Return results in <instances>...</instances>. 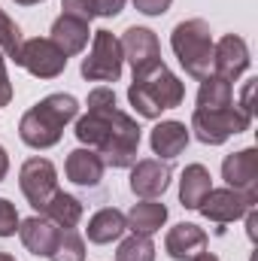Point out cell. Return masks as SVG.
<instances>
[{"mask_svg":"<svg viewBox=\"0 0 258 261\" xmlns=\"http://www.w3.org/2000/svg\"><path fill=\"white\" fill-rule=\"evenodd\" d=\"M76 116H79V100L73 94H49L21 116L18 137L31 149H49L61 143L67 122H73Z\"/></svg>","mask_w":258,"mask_h":261,"instance_id":"6da1fadb","label":"cell"},{"mask_svg":"<svg viewBox=\"0 0 258 261\" xmlns=\"http://www.w3.org/2000/svg\"><path fill=\"white\" fill-rule=\"evenodd\" d=\"M186 97V85L176 73H170L167 64L149 67L143 73H134V82L128 85V100L143 119H158L164 110H176Z\"/></svg>","mask_w":258,"mask_h":261,"instance_id":"7a4b0ae2","label":"cell"},{"mask_svg":"<svg viewBox=\"0 0 258 261\" xmlns=\"http://www.w3.org/2000/svg\"><path fill=\"white\" fill-rule=\"evenodd\" d=\"M213 34L203 18H186L170 34V49L192 79H207L213 73Z\"/></svg>","mask_w":258,"mask_h":261,"instance_id":"3957f363","label":"cell"},{"mask_svg":"<svg viewBox=\"0 0 258 261\" xmlns=\"http://www.w3.org/2000/svg\"><path fill=\"white\" fill-rule=\"evenodd\" d=\"M249 125H252V116H246L237 103H228L219 110H194L189 130H194V137L207 146H222L228 137L249 130Z\"/></svg>","mask_w":258,"mask_h":261,"instance_id":"277c9868","label":"cell"},{"mask_svg":"<svg viewBox=\"0 0 258 261\" xmlns=\"http://www.w3.org/2000/svg\"><path fill=\"white\" fill-rule=\"evenodd\" d=\"M140 137H143V128L137 125V119L122 113V110H116L110 134L104 137V143L94 152L100 155L104 167H134L137 149H140Z\"/></svg>","mask_w":258,"mask_h":261,"instance_id":"5b68a950","label":"cell"},{"mask_svg":"<svg viewBox=\"0 0 258 261\" xmlns=\"http://www.w3.org/2000/svg\"><path fill=\"white\" fill-rule=\"evenodd\" d=\"M125 55L122 43L113 31H94V43L88 58H82V76L88 82H116L122 76Z\"/></svg>","mask_w":258,"mask_h":261,"instance_id":"8992f818","label":"cell"},{"mask_svg":"<svg viewBox=\"0 0 258 261\" xmlns=\"http://www.w3.org/2000/svg\"><path fill=\"white\" fill-rule=\"evenodd\" d=\"M15 64L24 67L37 79H55V76L64 73L67 55L49 37H34V40H21V49L15 55Z\"/></svg>","mask_w":258,"mask_h":261,"instance_id":"52a82bcc","label":"cell"},{"mask_svg":"<svg viewBox=\"0 0 258 261\" xmlns=\"http://www.w3.org/2000/svg\"><path fill=\"white\" fill-rule=\"evenodd\" d=\"M18 186L28 203L43 213V206L58 192V170L49 158H28L18 170Z\"/></svg>","mask_w":258,"mask_h":261,"instance_id":"ba28073f","label":"cell"},{"mask_svg":"<svg viewBox=\"0 0 258 261\" xmlns=\"http://www.w3.org/2000/svg\"><path fill=\"white\" fill-rule=\"evenodd\" d=\"M258 203V197L243 195L237 189H210V195L200 200L197 213L216 225H228V222H237L243 219L252 206Z\"/></svg>","mask_w":258,"mask_h":261,"instance_id":"9c48e42d","label":"cell"},{"mask_svg":"<svg viewBox=\"0 0 258 261\" xmlns=\"http://www.w3.org/2000/svg\"><path fill=\"white\" fill-rule=\"evenodd\" d=\"M222 179L228 182V189H237L243 195L258 197V149H240L225 155L222 161Z\"/></svg>","mask_w":258,"mask_h":261,"instance_id":"30bf717a","label":"cell"},{"mask_svg":"<svg viewBox=\"0 0 258 261\" xmlns=\"http://www.w3.org/2000/svg\"><path fill=\"white\" fill-rule=\"evenodd\" d=\"M119 43H122V55H125V61H131L134 73H143L149 67L161 64V43H158L155 31L134 24L125 31V37Z\"/></svg>","mask_w":258,"mask_h":261,"instance_id":"8fae6325","label":"cell"},{"mask_svg":"<svg viewBox=\"0 0 258 261\" xmlns=\"http://www.w3.org/2000/svg\"><path fill=\"white\" fill-rule=\"evenodd\" d=\"M249 61H252L249 58V46L237 34H225L213 46V73L222 76V79H228V82H234L240 73H246Z\"/></svg>","mask_w":258,"mask_h":261,"instance_id":"7c38bea8","label":"cell"},{"mask_svg":"<svg viewBox=\"0 0 258 261\" xmlns=\"http://www.w3.org/2000/svg\"><path fill=\"white\" fill-rule=\"evenodd\" d=\"M170 186V167L161 158H143L131 167V192L143 200H155Z\"/></svg>","mask_w":258,"mask_h":261,"instance_id":"4fadbf2b","label":"cell"},{"mask_svg":"<svg viewBox=\"0 0 258 261\" xmlns=\"http://www.w3.org/2000/svg\"><path fill=\"white\" fill-rule=\"evenodd\" d=\"M61 231H64V228H58V225H55L52 219H46V216H31V219L18 222V237H21L24 249H28L31 255H37V258H49V255H52V249H55Z\"/></svg>","mask_w":258,"mask_h":261,"instance_id":"5bb4252c","label":"cell"},{"mask_svg":"<svg viewBox=\"0 0 258 261\" xmlns=\"http://www.w3.org/2000/svg\"><path fill=\"white\" fill-rule=\"evenodd\" d=\"M164 249H167V255L173 261H192L197 252L207 249V231L197 228L194 222H179L176 228L167 231Z\"/></svg>","mask_w":258,"mask_h":261,"instance_id":"9a60e30c","label":"cell"},{"mask_svg":"<svg viewBox=\"0 0 258 261\" xmlns=\"http://www.w3.org/2000/svg\"><path fill=\"white\" fill-rule=\"evenodd\" d=\"M189 128L183 125V122H173V119H167V122H158L152 134H149V146H152V152L158 155V158H164V161H173V158H179L183 152H186V146H189Z\"/></svg>","mask_w":258,"mask_h":261,"instance_id":"2e32d148","label":"cell"},{"mask_svg":"<svg viewBox=\"0 0 258 261\" xmlns=\"http://www.w3.org/2000/svg\"><path fill=\"white\" fill-rule=\"evenodd\" d=\"M64 173H67L70 182L85 186V189H94V186H100V179H104V161H100V155H97L94 149L82 146V149H73V152L67 155Z\"/></svg>","mask_w":258,"mask_h":261,"instance_id":"e0dca14e","label":"cell"},{"mask_svg":"<svg viewBox=\"0 0 258 261\" xmlns=\"http://www.w3.org/2000/svg\"><path fill=\"white\" fill-rule=\"evenodd\" d=\"M88 37H91V31H88V21H82V18H73V15H58L55 18V24H52V34H49V40L64 52L67 58H73V55H79L85 46H88Z\"/></svg>","mask_w":258,"mask_h":261,"instance_id":"ac0fdd59","label":"cell"},{"mask_svg":"<svg viewBox=\"0 0 258 261\" xmlns=\"http://www.w3.org/2000/svg\"><path fill=\"white\" fill-rule=\"evenodd\" d=\"M125 231H128L125 213L116 210V206H104V210H97V213L88 219V240L97 243V246H107V243L119 240Z\"/></svg>","mask_w":258,"mask_h":261,"instance_id":"d6986e66","label":"cell"},{"mask_svg":"<svg viewBox=\"0 0 258 261\" xmlns=\"http://www.w3.org/2000/svg\"><path fill=\"white\" fill-rule=\"evenodd\" d=\"M131 234H143V237H152L155 231H161V225L167 222V206L158 203V200H140L134 203L125 216Z\"/></svg>","mask_w":258,"mask_h":261,"instance_id":"ffe728a7","label":"cell"},{"mask_svg":"<svg viewBox=\"0 0 258 261\" xmlns=\"http://www.w3.org/2000/svg\"><path fill=\"white\" fill-rule=\"evenodd\" d=\"M213 189V176L203 164H189L183 170V179H179V200L186 210H197L200 200L210 195Z\"/></svg>","mask_w":258,"mask_h":261,"instance_id":"44dd1931","label":"cell"},{"mask_svg":"<svg viewBox=\"0 0 258 261\" xmlns=\"http://www.w3.org/2000/svg\"><path fill=\"white\" fill-rule=\"evenodd\" d=\"M43 216L52 219L58 228H76L79 219H82V200L58 189V192L52 195V200L43 206Z\"/></svg>","mask_w":258,"mask_h":261,"instance_id":"7402d4cb","label":"cell"},{"mask_svg":"<svg viewBox=\"0 0 258 261\" xmlns=\"http://www.w3.org/2000/svg\"><path fill=\"white\" fill-rule=\"evenodd\" d=\"M234 103V91H231V82L210 73L207 79H200V88H197V107L194 110H219V107H228Z\"/></svg>","mask_w":258,"mask_h":261,"instance_id":"603a6c76","label":"cell"},{"mask_svg":"<svg viewBox=\"0 0 258 261\" xmlns=\"http://www.w3.org/2000/svg\"><path fill=\"white\" fill-rule=\"evenodd\" d=\"M116 261H155V243H152V237L131 234L128 240L119 243Z\"/></svg>","mask_w":258,"mask_h":261,"instance_id":"cb8c5ba5","label":"cell"},{"mask_svg":"<svg viewBox=\"0 0 258 261\" xmlns=\"http://www.w3.org/2000/svg\"><path fill=\"white\" fill-rule=\"evenodd\" d=\"M49 258L52 261H85V240L73 228H64Z\"/></svg>","mask_w":258,"mask_h":261,"instance_id":"d4e9b609","label":"cell"},{"mask_svg":"<svg viewBox=\"0 0 258 261\" xmlns=\"http://www.w3.org/2000/svg\"><path fill=\"white\" fill-rule=\"evenodd\" d=\"M18 49H21V31H18V24H15L9 15L0 9V55L15 61Z\"/></svg>","mask_w":258,"mask_h":261,"instance_id":"484cf974","label":"cell"},{"mask_svg":"<svg viewBox=\"0 0 258 261\" xmlns=\"http://www.w3.org/2000/svg\"><path fill=\"white\" fill-rule=\"evenodd\" d=\"M18 213H15V206L6 200V197H0V237H12L15 231H18Z\"/></svg>","mask_w":258,"mask_h":261,"instance_id":"4316f807","label":"cell"},{"mask_svg":"<svg viewBox=\"0 0 258 261\" xmlns=\"http://www.w3.org/2000/svg\"><path fill=\"white\" fill-rule=\"evenodd\" d=\"M61 9H64V15L82 18V21L97 18V12H94V3H91V0H64V3H61Z\"/></svg>","mask_w":258,"mask_h":261,"instance_id":"83f0119b","label":"cell"},{"mask_svg":"<svg viewBox=\"0 0 258 261\" xmlns=\"http://www.w3.org/2000/svg\"><path fill=\"white\" fill-rule=\"evenodd\" d=\"M91 3H94V12L100 18H116L125 9V0H91Z\"/></svg>","mask_w":258,"mask_h":261,"instance_id":"f1b7e54d","label":"cell"},{"mask_svg":"<svg viewBox=\"0 0 258 261\" xmlns=\"http://www.w3.org/2000/svg\"><path fill=\"white\" fill-rule=\"evenodd\" d=\"M173 0H134V6L143 12V15H164L170 9Z\"/></svg>","mask_w":258,"mask_h":261,"instance_id":"f546056e","label":"cell"},{"mask_svg":"<svg viewBox=\"0 0 258 261\" xmlns=\"http://www.w3.org/2000/svg\"><path fill=\"white\" fill-rule=\"evenodd\" d=\"M12 100V82H9V76H6V61H3V55H0V107H6Z\"/></svg>","mask_w":258,"mask_h":261,"instance_id":"4dcf8cb0","label":"cell"},{"mask_svg":"<svg viewBox=\"0 0 258 261\" xmlns=\"http://www.w3.org/2000/svg\"><path fill=\"white\" fill-rule=\"evenodd\" d=\"M252 91H255V79H249V82L243 85V94H240V103H237L246 116H252V113H255V107H252Z\"/></svg>","mask_w":258,"mask_h":261,"instance_id":"1f68e13d","label":"cell"},{"mask_svg":"<svg viewBox=\"0 0 258 261\" xmlns=\"http://www.w3.org/2000/svg\"><path fill=\"white\" fill-rule=\"evenodd\" d=\"M258 216H255V206H252V210H249V213H246V234H249V240H255L258 237Z\"/></svg>","mask_w":258,"mask_h":261,"instance_id":"d6a6232c","label":"cell"},{"mask_svg":"<svg viewBox=\"0 0 258 261\" xmlns=\"http://www.w3.org/2000/svg\"><path fill=\"white\" fill-rule=\"evenodd\" d=\"M6 173H9V155H6V149L0 146V182L6 179Z\"/></svg>","mask_w":258,"mask_h":261,"instance_id":"836d02e7","label":"cell"},{"mask_svg":"<svg viewBox=\"0 0 258 261\" xmlns=\"http://www.w3.org/2000/svg\"><path fill=\"white\" fill-rule=\"evenodd\" d=\"M192 261H219V258H216L213 252H207V249H203V252H197V255H194Z\"/></svg>","mask_w":258,"mask_h":261,"instance_id":"e575fe53","label":"cell"},{"mask_svg":"<svg viewBox=\"0 0 258 261\" xmlns=\"http://www.w3.org/2000/svg\"><path fill=\"white\" fill-rule=\"evenodd\" d=\"M18 6H34V3H43V0H15Z\"/></svg>","mask_w":258,"mask_h":261,"instance_id":"d590c367","label":"cell"},{"mask_svg":"<svg viewBox=\"0 0 258 261\" xmlns=\"http://www.w3.org/2000/svg\"><path fill=\"white\" fill-rule=\"evenodd\" d=\"M0 261H15L12 255H6V252H0Z\"/></svg>","mask_w":258,"mask_h":261,"instance_id":"8d00e7d4","label":"cell"}]
</instances>
